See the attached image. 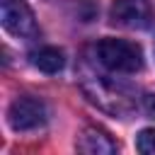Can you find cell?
Segmentation results:
<instances>
[{"label":"cell","instance_id":"6da1fadb","mask_svg":"<svg viewBox=\"0 0 155 155\" xmlns=\"http://www.w3.org/2000/svg\"><path fill=\"white\" fill-rule=\"evenodd\" d=\"M94 58L111 73H138L143 68V48L126 39H102L94 44Z\"/></svg>","mask_w":155,"mask_h":155},{"label":"cell","instance_id":"7a4b0ae2","mask_svg":"<svg viewBox=\"0 0 155 155\" xmlns=\"http://www.w3.org/2000/svg\"><path fill=\"white\" fill-rule=\"evenodd\" d=\"M46 121H48V107H46L44 99L34 97V94L15 97L10 109H7V124L17 133L36 131V128L46 126Z\"/></svg>","mask_w":155,"mask_h":155},{"label":"cell","instance_id":"3957f363","mask_svg":"<svg viewBox=\"0 0 155 155\" xmlns=\"http://www.w3.org/2000/svg\"><path fill=\"white\" fill-rule=\"evenodd\" d=\"M87 97L99 104L104 111H111V114H128L133 109V99H131V90L124 87V85H116L111 80H102V78H94L92 82H85L82 85Z\"/></svg>","mask_w":155,"mask_h":155},{"label":"cell","instance_id":"277c9868","mask_svg":"<svg viewBox=\"0 0 155 155\" xmlns=\"http://www.w3.org/2000/svg\"><path fill=\"white\" fill-rule=\"evenodd\" d=\"M0 17H2V27H5L12 36L29 39V36H36V34H39L34 12H31V7L27 5V0H2Z\"/></svg>","mask_w":155,"mask_h":155},{"label":"cell","instance_id":"5b68a950","mask_svg":"<svg viewBox=\"0 0 155 155\" xmlns=\"http://www.w3.org/2000/svg\"><path fill=\"white\" fill-rule=\"evenodd\" d=\"M109 19L124 29H145L153 19V7L148 0H114L109 7Z\"/></svg>","mask_w":155,"mask_h":155},{"label":"cell","instance_id":"8992f818","mask_svg":"<svg viewBox=\"0 0 155 155\" xmlns=\"http://www.w3.org/2000/svg\"><path fill=\"white\" fill-rule=\"evenodd\" d=\"M75 148L85 155H114L119 150V143L104 131V128H97V126H87L80 131L78 140H75Z\"/></svg>","mask_w":155,"mask_h":155},{"label":"cell","instance_id":"52a82bcc","mask_svg":"<svg viewBox=\"0 0 155 155\" xmlns=\"http://www.w3.org/2000/svg\"><path fill=\"white\" fill-rule=\"evenodd\" d=\"M29 61H31L34 68H39L41 73H48V75L63 70V65H65V56L56 46H41L36 51H31L29 53Z\"/></svg>","mask_w":155,"mask_h":155},{"label":"cell","instance_id":"ba28073f","mask_svg":"<svg viewBox=\"0 0 155 155\" xmlns=\"http://www.w3.org/2000/svg\"><path fill=\"white\" fill-rule=\"evenodd\" d=\"M136 148L145 155H155V128H143L136 138Z\"/></svg>","mask_w":155,"mask_h":155},{"label":"cell","instance_id":"9c48e42d","mask_svg":"<svg viewBox=\"0 0 155 155\" xmlns=\"http://www.w3.org/2000/svg\"><path fill=\"white\" fill-rule=\"evenodd\" d=\"M143 111H145L150 119H155V92L143 94Z\"/></svg>","mask_w":155,"mask_h":155}]
</instances>
